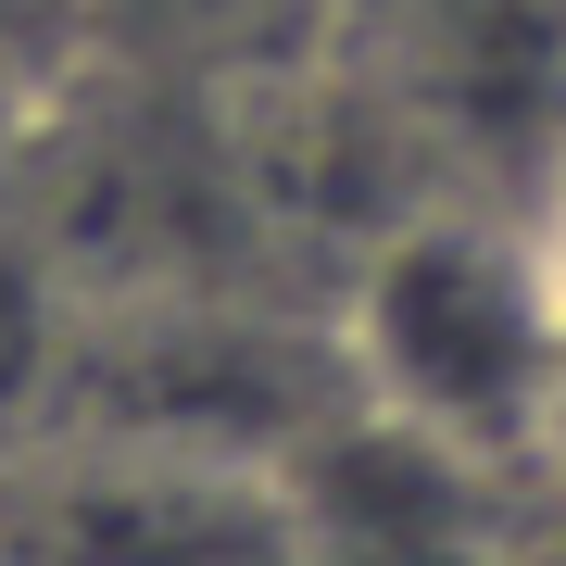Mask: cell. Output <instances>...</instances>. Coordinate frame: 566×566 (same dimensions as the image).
<instances>
[{
  "label": "cell",
  "mask_w": 566,
  "mask_h": 566,
  "mask_svg": "<svg viewBox=\"0 0 566 566\" xmlns=\"http://www.w3.org/2000/svg\"><path fill=\"white\" fill-rule=\"evenodd\" d=\"M340 390L441 465H528L566 390V277L528 202H416L340 290Z\"/></svg>",
  "instance_id": "cell-1"
},
{
  "label": "cell",
  "mask_w": 566,
  "mask_h": 566,
  "mask_svg": "<svg viewBox=\"0 0 566 566\" xmlns=\"http://www.w3.org/2000/svg\"><path fill=\"white\" fill-rule=\"evenodd\" d=\"M114 13H139L151 51H177V63H290V51H315V25L340 0H114Z\"/></svg>",
  "instance_id": "cell-3"
},
{
  "label": "cell",
  "mask_w": 566,
  "mask_h": 566,
  "mask_svg": "<svg viewBox=\"0 0 566 566\" xmlns=\"http://www.w3.org/2000/svg\"><path fill=\"white\" fill-rule=\"evenodd\" d=\"M0 566H315L277 465L88 441L0 491Z\"/></svg>",
  "instance_id": "cell-2"
},
{
  "label": "cell",
  "mask_w": 566,
  "mask_h": 566,
  "mask_svg": "<svg viewBox=\"0 0 566 566\" xmlns=\"http://www.w3.org/2000/svg\"><path fill=\"white\" fill-rule=\"evenodd\" d=\"M528 214H542V252H554V277H566V139L542 151V189H528Z\"/></svg>",
  "instance_id": "cell-4"
}]
</instances>
